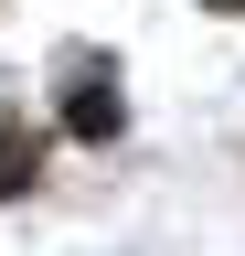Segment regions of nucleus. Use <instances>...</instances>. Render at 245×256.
<instances>
[{
  "label": "nucleus",
  "instance_id": "nucleus-1",
  "mask_svg": "<svg viewBox=\"0 0 245 256\" xmlns=\"http://www.w3.org/2000/svg\"><path fill=\"white\" fill-rule=\"evenodd\" d=\"M64 128L75 139H117V64H96V54L64 64Z\"/></svg>",
  "mask_w": 245,
  "mask_h": 256
},
{
  "label": "nucleus",
  "instance_id": "nucleus-2",
  "mask_svg": "<svg viewBox=\"0 0 245 256\" xmlns=\"http://www.w3.org/2000/svg\"><path fill=\"white\" fill-rule=\"evenodd\" d=\"M32 160H43V139H32L21 118H0V192H21V182H32Z\"/></svg>",
  "mask_w": 245,
  "mask_h": 256
},
{
  "label": "nucleus",
  "instance_id": "nucleus-3",
  "mask_svg": "<svg viewBox=\"0 0 245 256\" xmlns=\"http://www.w3.org/2000/svg\"><path fill=\"white\" fill-rule=\"evenodd\" d=\"M213 11H245V0H213Z\"/></svg>",
  "mask_w": 245,
  "mask_h": 256
}]
</instances>
